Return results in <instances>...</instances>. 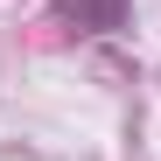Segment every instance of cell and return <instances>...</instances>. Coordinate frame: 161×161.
Listing matches in <instances>:
<instances>
[{
  "instance_id": "obj_1",
  "label": "cell",
  "mask_w": 161,
  "mask_h": 161,
  "mask_svg": "<svg viewBox=\"0 0 161 161\" xmlns=\"http://www.w3.org/2000/svg\"><path fill=\"white\" fill-rule=\"evenodd\" d=\"M77 14H84L91 28H119V21H126V0H77Z\"/></svg>"
}]
</instances>
